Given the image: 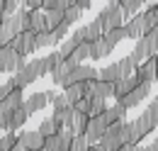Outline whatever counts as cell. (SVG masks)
<instances>
[{
    "label": "cell",
    "instance_id": "1",
    "mask_svg": "<svg viewBox=\"0 0 158 151\" xmlns=\"http://www.w3.org/2000/svg\"><path fill=\"white\" fill-rule=\"evenodd\" d=\"M153 129H158V119L148 112V110H143L136 119L127 122V134H129V141H127V144L139 146V144H141V139H143L146 134H151Z\"/></svg>",
    "mask_w": 158,
    "mask_h": 151
},
{
    "label": "cell",
    "instance_id": "2",
    "mask_svg": "<svg viewBox=\"0 0 158 151\" xmlns=\"http://www.w3.org/2000/svg\"><path fill=\"white\" fill-rule=\"evenodd\" d=\"M129 141V134H127V122H114L107 127V132L102 134L95 149L98 151H119L124 144Z\"/></svg>",
    "mask_w": 158,
    "mask_h": 151
},
{
    "label": "cell",
    "instance_id": "3",
    "mask_svg": "<svg viewBox=\"0 0 158 151\" xmlns=\"http://www.w3.org/2000/svg\"><path fill=\"white\" fill-rule=\"evenodd\" d=\"M158 54V39L153 34H143L141 39H136V44H134V49H131V61L134 63H143L148 56H156Z\"/></svg>",
    "mask_w": 158,
    "mask_h": 151
},
{
    "label": "cell",
    "instance_id": "4",
    "mask_svg": "<svg viewBox=\"0 0 158 151\" xmlns=\"http://www.w3.org/2000/svg\"><path fill=\"white\" fill-rule=\"evenodd\" d=\"M98 19H100V24H102V32L124 27V12H122V7H119L117 2H107L98 12Z\"/></svg>",
    "mask_w": 158,
    "mask_h": 151
},
{
    "label": "cell",
    "instance_id": "5",
    "mask_svg": "<svg viewBox=\"0 0 158 151\" xmlns=\"http://www.w3.org/2000/svg\"><path fill=\"white\" fill-rule=\"evenodd\" d=\"M24 102V95H22V90H12V93L7 95L2 102H0V129L5 132V127H7V122H10V117H12V112H15V107L17 105H22Z\"/></svg>",
    "mask_w": 158,
    "mask_h": 151
},
{
    "label": "cell",
    "instance_id": "6",
    "mask_svg": "<svg viewBox=\"0 0 158 151\" xmlns=\"http://www.w3.org/2000/svg\"><path fill=\"white\" fill-rule=\"evenodd\" d=\"M151 85H153V83H139L134 90H129V93L124 95L122 100H117V102L124 107V110H131V107L141 105V102L148 97V93H151Z\"/></svg>",
    "mask_w": 158,
    "mask_h": 151
},
{
    "label": "cell",
    "instance_id": "7",
    "mask_svg": "<svg viewBox=\"0 0 158 151\" xmlns=\"http://www.w3.org/2000/svg\"><path fill=\"white\" fill-rule=\"evenodd\" d=\"M88 80H98V68L80 63V66H73V71L66 76V80L61 83V88H66V85H73V83H88Z\"/></svg>",
    "mask_w": 158,
    "mask_h": 151
},
{
    "label": "cell",
    "instance_id": "8",
    "mask_svg": "<svg viewBox=\"0 0 158 151\" xmlns=\"http://www.w3.org/2000/svg\"><path fill=\"white\" fill-rule=\"evenodd\" d=\"M17 146L22 151H39L44 149V136L37 129H20L17 132Z\"/></svg>",
    "mask_w": 158,
    "mask_h": 151
},
{
    "label": "cell",
    "instance_id": "9",
    "mask_svg": "<svg viewBox=\"0 0 158 151\" xmlns=\"http://www.w3.org/2000/svg\"><path fill=\"white\" fill-rule=\"evenodd\" d=\"M15 54H24V56H29L32 51H37V44H34V32H20V34H15V37L10 39V44H7Z\"/></svg>",
    "mask_w": 158,
    "mask_h": 151
},
{
    "label": "cell",
    "instance_id": "10",
    "mask_svg": "<svg viewBox=\"0 0 158 151\" xmlns=\"http://www.w3.org/2000/svg\"><path fill=\"white\" fill-rule=\"evenodd\" d=\"M107 132V122H105V117L98 114V117H90V122H88V127H85V139H88V144L90 146H95L100 139H102V134Z\"/></svg>",
    "mask_w": 158,
    "mask_h": 151
},
{
    "label": "cell",
    "instance_id": "11",
    "mask_svg": "<svg viewBox=\"0 0 158 151\" xmlns=\"http://www.w3.org/2000/svg\"><path fill=\"white\" fill-rule=\"evenodd\" d=\"M156 71H158V58L156 56H148L143 63H139L134 76H136L139 83H153L156 80Z\"/></svg>",
    "mask_w": 158,
    "mask_h": 151
},
{
    "label": "cell",
    "instance_id": "12",
    "mask_svg": "<svg viewBox=\"0 0 158 151\" xmlns=\"http://www.w3.org/2000/svg\"><path fill=\"white\" fill-rule=\"evenodd\" d=\"M124 29H127V37H129V39H141L143 34H148L143 12H136L134 17H131L129 22H127V24H124Z\"/></svg>",
    "mask_w": 158,
    "mask_h": 151
},
{
    "label": "cell",
    "instance_id": "13",
    "mask_svg": "<svg viewBox=\"0 0 158 151\" xmlns=\"http://www.w3.org/2000/svg\"><path fill=\"white\" fill-rule=\"evenodd\" d=\"M29 119V110H27V105L22 102V105H17L15 107V112H12V117H10V122H7V127H5V132H12L17 134L24 127V122Z\"/></svg>",
    "mask_w": 158,
    "mask_h": 151
},
{
    "label": "cell",
    "instance_id": "14",
    "mask_svg": "<svg viewBox=\"0 0 158 151\" xmlns=\"http://www.w3.org/2000/svg\"><path fill=\"white\" fill-rule=\"evenodd\" d=\"M37 78H39V76H37V71L32 68V63H27L24 68H20V71H15V73H12V80H15V85H17L20 90L29 88V85H32Z\"/></svg>",
    "mask_w": 158,
    "mask_h": 151
},
{
    "label": "cell",
    "instance_id": "15",
    "mask_svg": "<svg viewBox=\"0 0 158 151\" xmlns=\"http://www.w3.org/2000/svg\"><path fill=\"white\" fill-rule=\"evenodd\" d=\"M76 32H78V34H80V39H83V41H88V44L98 41V39L102 37V34H105V32H102V24H100V19H98V17L93 19L90 24H85V27L76 29Z\"/></svg>",
    "mask_w": 158,
    "mask_h": 151
},
{
    "label": "cell",
    "instance_id": "16",
    "mask_svg": "<svg viewBox=\"0 0 158 151\" xmlns=\"http://www.w3.org/2000/svg\"><path fill=\"white\" fill-rule=\"evenodd\" d=\"M17 66V54L10 46H0V73H10Z\"/></svg>",
    "mask_w": 158,
    "mask_h": 151
},
{
    "label": "cell",
    "instance_id": "17",
    "mask_svg": "<svg viewBox=\"0 0 158 151\" xmlns=\"http://www.w3.org/2000/svg\"><path fill=\"white\" fill-rule=\"evenodd\" d=\"M136 85H139L136 76H129V78H119L117 83H114V95H112V97H114V100H122L124 95L129 93V90H134Z\"/></svg>",
    "mask_w": 158,
    "mask_h": 151
},
{
    "label": "cell",
    "instance_id": "18",
    "mask_svg": "<svg viewBox=\"0 0 158 151\" xmlns=\"http://www.w3.org/2000/svg\"><path fill=\"white\" fill-rule=\"evenodd\" d=\"M29 32H34V34L46 32V17H44V10H29Z\"/></svg>",
    "mask_w": 158,
    "mask_h": 151
},
{
    "label": "cell",
    "instance_id": "19",
    "mask_svg": "<svg viewBox=\"0 0 158 151\" xmlns=\"http://www.w3.org/2000/svg\"><path fill=\"white\" fill-rule=\"evenodd\" d=\"M114 49L105 41V37H100L98 41H93V49H90V58L93 61H100V58H105V56H110Z\"/></svg>",
    "mask_w": 158,
    "mask_h": 151
},
{
    "label": "cell",
    "instance_id": "20",
    "mask_svg": "<svg viewBox=\"0 0 158 151\" xmlns=\"http://www.w3.org/2000/svg\"><path fill=\"white\" fill-rule=\"evenodd\" d=\"M90 49H93V44H88V41H83L76 46V51L68 56V61L73 63V66H80V63H85L88 58H90Z\"/></svg>",
    "mask_w": 158,
    "mask_h": 151
},
{
    "label": "cell",
    "instance_id": "21",
    "mask_svg": "<svg viewBox=\"0 0 158 151\" xmlns=\"http://www.w3.org/2000/svg\"><path fill=\"white\" fill-rule=\"evenodd\" d=\"M24 105H27V110L32 114V112H39V110H46L49 100H46L44 93H34V95H29V97H24Z\"/></svg>",
    "mask_w": 158,
    "mask_h": 151
},
{
    "label": "cell",
    "instance_id": "22",
    "mask_svg": "<svg viewBox=\"0 0 158 151\" xmlns=\"http://www.w3.org/2000/svg\"><path fill=\"white\" fill-rule=\"evenodd\" d=\"M78 44H83V39H80V34H78V32H73V34H71L68 39H63V41H61L59 54H61L63 58H68L71 54H73V51H76V46H78Z\"/></svg>",
    "mask_w": 158,
    "mask_h": 151
},
{
    "label": "cell",
    "instance_id": "23",
    "mask_svg": "<svg viewBox=\"0 0 158 151\" xmlns=\"http://www.w3.org/2000/svg\"><path fill=\"white\" fill-rule=\"evenodd\" d=\"M124 114H127V110H124L119 102H114L112 107H107V110L102 112V117H105V122H107V127H110V124H114V122H124Z\"/></svg>",
    "mask_w": 158,
    "mask_h": 151
},
{
    "label": "cell",
    "instance_id": "24",
    "mask_svg": "<svg viewBox=\"0 0 158 151\" xmlns=\"http://www.w3.org/2000/svg\"><path fill=\"white\" fill-rule=\"evenodd\" d=\"M98 78L100 80H105V83H117L119 78V66L117 63H110V66H105V68H98Z\"/></svg>",
    "mask_w": 158,
    "mask_h": 151
},
{
    "label": "cell",
    "instance_id": "25",
    "mask_svg": "<svg viewBox=\"0 0 158 151\" xmlns=\"http://www.w3.org/2000/svg\"><path fill=\"white\" fill-rule=\"evenodd\" d=\"M71 71H73V63H71L68 58H63V61H61V66H59V68H56V71H51V80H54L56 85H61V83L66 80V76L71 73Z\"/></svg>",
    "mask_w": 158,
    "mask_h": 151
},
{
    "label": "cell",
    "instance_id": "26",
    "mask_svg": "<svg viewBox=\"0 0 158 151\" xmlns=\"http://www.w3.org/2000/svg\"><path fill=\"white\" fill-rule=\"evenodd\" d=\"M83 93H85V83H73V85H66V88H63V95L68 97L71 105L78 102V100H83Z\"/></svg>",
    "mask_w": 158,
    "mask_h": 151
},
{
    "label": "cell",
    "instance_id": "27",
    "mask_svg": "<svg viewBox=\"0 0 158 151\" xmlns=\"http://www.w3.org/2000/svg\"><path fill=\"white\" fill-rule=\"evenodd\" d=\"M59 129H61V124H56L51 117H44L39 122V127H37V132L46 139V136H54V134H59Z\"/></svg>",
    "mask_w": 158,
    "mask_h": 151
},
{
    "label": "cell",
    "instance_id": "28",
    "mask_svg": "<svg viewBox=\"0 0 158 151\" xmlns=\"http://www.w3.org/2000/svg\"><path fill=\"white\" fill-rule=\"evenodd\" d=\"M88 122H90V117L88 114H80V112H76L73 114V119H71V124H68V129L76 134H85V127H88Z\"/></svg>",
    "mask_w": 158,
    "mask_h": 151
},
{
    "label": "cell",
    "instance_id": "29",
    "mask_svg": "<svg viewBox=\"0 0 158 151\" xmlns=\"http://www.w3.org/2000/svg\"><path fill=\"white\" fill-rule=\"evenodd\" d=\"M44 17H46V32H51L63 22V10H46Z\"/></svg>",
    "mask_w": 158,
    "mask_h": 151
},
{
    "label": "cell",
    "instance_id": "30",
    "mask_svg": "<svg viewBox=\"0 0 158 151\" xmlns=\"http://www.w3.org/2000/svg\"><path fill=\"white\" fill-rule=\"evenodd\" d=\"M102 37H105V41H107L112 49H114V46H117L122 39H127V29H124V27H117V29H110V32H105Z\"/></svg>",
    "mask_w": 158,
    "mask_h": 151
},
{
    "label": "cell",
    "instance_id": "31",
    "mask_svg": "<svg viewBox=\"0 0 158 151\" xmlns=\"http://www.w3.org/2000/svg\"><path fill=\"white\" fill-rule=\"evenodd\" d=\"M73 136H76V134L71 132L68 127H61V129H59V151H71Z\"/></svg>",
    "mask_w": 158,
    "mask_h": 151
},
{
    "label": "cell",
    "instance_id": "32",
    "mask_svg": "<svg viewBox=\"0 0 158 151\" xmlns=\"http://www.w3.org/2000/svg\"><path fill=\"white\" fill-rule=\"evenodd\" d=\"M117 66H119V76H122V78H129V76H134V71H136V63L131 61V56L119 58Z\"/></svg>",
    "mask_w": 158,
    "mask_h": 151
},
{
    "label": "cell",
    "instance_id": "33",
    "mask_svg": "<svg viewBox=\"0 0 158 151\" xmlns=\"http://www.w3.org/2000/svg\"><path fill=\"white\" fill-rule=\"evenodd\" d=\"M143 2H146V0H122V2H119V7H122V12H124V17H127V15H131V17H134L139 10H141V5H143Z\"/></svg>",
    "mask_w": 158,
    "mask_h": 151
},
{
    "label": "cell",
    "instance_id": "34",
    "mask_svg": "<svg viewBox=\"0 0 158 151\" xmlns=\"http://www.w3.org/2000/svg\"><path fill=\"white\" fill-rule=\"evenodd\" d=\"M34 44H37V51H39V49H49V46H54V37H51V32H39V34H34Z\"/></svg>",
    "mask_w": 158,
    "mask_h": 151
},
{
    "label": "cell",
    "instance_id": "35",
    "mask_svg": "<svg viewBox=\"0 0 158 151\" xmlns=\"http://www.w3.org/2000/svg\"><path fill=\"white\" fill-rule=\"evenodd\" d=\"M15 146H17V134L7 132V134L0 136V151H10V149H15Z\"/></svg>",
    "mask_w": 158,
    "mask_h": 151
},
{
    "label": "cell",
    "instance_id": "36",
    "mask_svg": "<svg viewBox=\"0 0 158 151\" xmlns=\"http://www.w3.org/2000/svg\"><path fill=\"white\" fill-rule=\"evenodd\" d=\"M29 63H32V68L37 71V76H39V78H41V76H49V63H46V56L32 58Z\"/></svg>",
    "mask_w": 158,
    "mask_h": 151
},
{
    "label": "cell",
    "instance_id": "37",
    "mask_svg": "<svg viewBox=\"0 0 158 151\" xmlns=\"http://www.w3.org/2000/svg\"><path fill=\"white\" fill-rule=\"evenodd\" d=\"M107 110V100H100V97H93L90 100V117H98Z\"/></svg>",
    "mask_w": 158,
    "mask_h": 151
},
{
    "label": "cell",
    "instance_id": "38",
    "mask_svg": "<svg viewBox=\"0 0 158 151\" xmlns=\"http://www.w3.org/2000/svg\"><path fill=\"white\" fill-rule=\"evenodd\" d=\"M71 151H90V144H88V139L78 134V136H73V144H71Z\"/></svg>",
    "mask_w": 158,
    "mask_h": 151
},
{
    "label": "cell",
    "instance_id": "39",
    "mask_svg": "<svg viewBox=\"0 0 158 151\" xmlns=\"http://www.w3.org/2000/svg\"><path fill=\"white\" fill-rule=\"evenodd\" d=\"M80 15H83V10L73 5V7H68V10L63 12V19H66L68 24H73V22H78V19H80Z\"/></svg>",
    "mask_w": 158,
    "mask_h": 151
},
{
    "label": "cell",
    "instance_id": "40",
    "mask_svg": "<svg viewBox=\"0 0 158 151\" xmlns=\"http://www.w3.org/2000/svg\"><path fill=\"white\" fill-rule=\"evenodd\" d=\"M61 61H63V56H61L59 51H51V54L46 56V63H49V73L59 68V66H61Z\"/></svg>",
    "mask_w": 158,
    "mask_h": 151
},
{
    "label": "cell",
    "instance_id": "41",
    "mask_svg": "<svg viewBox=\"0 0 158 151\" xmlns=\"http://www.w3.org/2000/svg\"><path fill=\"white\" fill-rule=\"evenodd\" d=\"M12 37H15V34H12V32L7 29V24L2 22V24H0V46H7V44H10V39H12Z\"/></svg>",
    "mask_w": 158,
    "mask_h": 151
},
{
    "label": "cell",
    "instance_id": "42",
    "mask_svg": "<svg viewBox=\"0 0 158 151\" xmlns=\"http://www.w3.org/2000/svg\"><path fill=\"white\" fill-rule=\"evenodd\" d=\"M73 110L90 117V100H85V97H83V100H78V102H73Z\"/></svg>",
    "mask_w": 158,
    "mask_h": 151
},
{
    "label": "cell",
    "instance_id": "43",
    "mask_svg": "<svg viewBox=\"0 0 158 151\" xmlns=\"http://www.w3.org/2000/svg\"><path fill=\"white\" fill-rule=\"evenodd\" d=\"M44 151H59V134L44 139Z\"/></svg>",
    "mask_w": 158,
    "mask_h": 151
},
{
    "label": "cell",
    "instance_id": "44",
    "mask_svg": "<svg viewBox=\"0 0 158 151\" xmlns=\"http://www.w3.org/2000/svg\"><path fill=\"white\" fill-rule=\"evenodd\" d=\"M51 105H54V110H66L71 102H68V97H66V95L61 93V95H56V97H54V102H51Z\"/></svg>",
    "mask_w": 158,
    "mask_h": 151
},
{
    "label": "cell",
    "instance_id": "45",
    "mask_svg": "<svg viewBox=\"0 0 158 151\" xmlns=\"http://www.w3.org/2000/svg\"><path fill=\"white\" fill-rule=\"evenodd\" d=\"M76 5V0H56V10H68V7H73Z\"/></svg>",
    "mask_w": 158,
    "mask_h": 151
},
{
    "label": "cell",
    "instance_id": "46",
    "mask_svg": "<svg viewBox=\"0 0 158 151\" xmlns=\"http://www.w3.org/2000/svg\"><path fill=\"white\" fill-rule=\"evenodd\" d=\"M41 2L44 0H24L22 7H27V10H41Z\"/></svg>",
    "mask_w": 158,
    "mask_h": 151
},
{
    "label": "cell",
    "instance_id": "47",
    "mask_svg": "<svg viewBox=\"0 0 158 151\" xmlns=\"http://www.w3.org/2000/svg\"><path fill=\"white\" fill-rule=\"evenodd\" d=\"M146 110H148V112H151V114L158 119V97H153V100L148 102V107H146Z\"/></svg>",
    "mask_w": 158,
    "mask_h": 151
},
{
    "label": "cell",
    "instance_id": "48",
    "mask_svg": "<svg viewBox=\"0 0 158 151\" xmlns=\"http://www.w3.org/2000/svg\"><path fill=\"white\" fill-rule=\"evenodd\" d=\"M136 151H158V139H153V141L146 144V146H136Z\"/></svg>",
    "mask_w": 158,
    "mask_h": 151
},
{
    "label": "cell",
    "instance_id": "49",
    "mask_svg": "<svg viewBox=\"0 0 158 151\" xmlns=\"http://www.w3.org/2000/svg\"><path fill=\"white\" fill-rule=\"evenodd\" d=\"M29 61H27V56L24 54H17V66H15V71H20V68H24Z\"/></svg>",
    "mask_w": 158,
    "mask_h": 151
},
{
    "label": "cell",
    "instance_id": "50",
    "mask_svg": "<svg viewBox=\"0 0 158 151\" xmlns=\"http://www.w3.org/2000/svg\"><path fill=\"white\" fill-rule=\"evenodd\" d=\"M90 5H93V0H76V7H80L83 12H85V10H90Z\"/></svg>",
    "mask_w": 158,
    "mask_h": 151
},
{
    "label": "cell",
    "instance_id": "51",
    "mask_svg": "<svg viewBox=\"0 0 158 151\" xmlns=\"http://www.w3.org/2000/svg\"><path fill=\"white\" fill-rule=\"evenodd\" d=\"M44 95H46V100H49V102H54V97H56L59 93H54V90H46Z\"/></svg>",
    "mask_w": 158,
    "mask_h": 151
},
{
    "label": "cell",
    "instance_id": "52",
    "mask_svg": "<svg viewBox=\"0 0 158 151\" xmlns=\"http://www.w3.org/2000/svg\"><path fill=\"white\" fill-rule=\"evenodd\" d=\"M119 151H136V146H131V144H124V146H122Z\"/></svg>",
    "mask_w": 158,
    "mask_h": 151
},
{
    "label": "cell",
    "instance_id": "53",
    "mask_svg": "<svg viewBox=\"0 0 158 151\" xmlns=\"http://www.w3.org/2000/svg\"><path fill=\"white\" fill-rule=\"evenodd\" d=\"M148 34H153V37L158 39V24H156V27H153V29H151V32H148Z\"/></svg>",
    "mask_w": 158,
    "mask_h": 151
},
{
    "label": "cell",
    "instance_id": "54",
    "mask_svg": "<svg viewBox=\"0 0 158 151\" xmlns=\"http://www.w3.org/2000/svg\"><path fill=\"white\" fill-rule=\"evenodd\" d=\"M0 17H2V0H0ZM2 19H5V17H2Z\"/></svg>",
    "mask_w": 158,
    "mask_h": 151
},
{
    "label": "cell",
    "instance_id": "55",
    "mask_svg": "<svg viewBox=\"0 0 158 151\" xmlns=\"http://www.w3.org/2000/svg\"><path fill=\"white\" fill-rule=\"evenodd\" d=\"M17 5H20V7H22V5H24V0H17Z\"/></svg>",
    "mask_w": 158,
    "mask_h": 151
},
{
    "label": "cell",
    "instance_id": "56",
    "mask_svg": "<svg viewBox=\"0 0 158 151\" xmlns=\"http://www.w3.org/2000/svg\"><path fill=\"white\" fill-rule=\"evenodd\" d=\"M10 151H22V149H20V146H15V149H10Z\"/></svg>",
    "mask_w": 158,
    "mask_h": 151
},
{
    "label": "cell",
    "instance_id": "57",
    "mask_svg": "<svg viewBox=\"0 0 158 151\" xmlns=\"http://www.w3.org/2000/svg\"><path fill=\"white\" fill-rule=\"evenodd\" d=\"M110 2H117V5H119V2H122V0H110Z\"/></svg>",
    "mask_w": 158,
    "mask_h": 151
},
{
    "label": "cell",
    "instance_id": "58",
    "mask_svg": "<svg viewBox=\"0 0 158 151\" xmlns=\"http://www.w3.org/2000/svg\"><path fill=\"white\" fill-rule=\"evenodd\" d=\"M156 58H158V54H156ZM156 80H158V71H156Z\"/></svg>",
    "mask_w": 158,
    "mask_h": 151
},
{
    "label": "cell",
    "instance_id": "59",
    "mask_svg": "<svg viewBox=\"0 0 158 151\" xmlns=\"http://www.w3.org/2000/svg\"><path fill=\"white\" fill-rule=\"evenodd\" d=\"M90 151H98V149H95V146H90Z\"/></svg>",
    "mask_w": 158,
    "mask_h": 151
},
{
    "label": "cell",
    "instance_id": "60",
    "mask_svg": "<svg viewBox=\"0 0 158 151\" xmlns=\"http://www.w3.org/2000/svg\"><path fill=\"white\" fill-rule=\"evenodd\" d=\"M156 12H158V2H156Z\"/></svg>",
    "mask_w": 158,
    "mask_h": 151
},
{
    "label": "cell",
    "instance_id": "61",
    "mask_svg": "<svg viewBox=\"0 0 158 151\" xmlns=\"http://www.w3.org/2000/svg\"><path fill=\"white\" fill-rule=\"evenodd\" d=\"M0 136H2V129H0Z\"/></svg>",
    "mask_w": 158,
    "mask_h": 151
},
{
    "label": "cell",
    "instance_id": "62",
    "mask_svg": "<svg viewBox=\"0 0 158 151\" xmlns=\"http://www.w3.org/2000/svg\"><path fill=\"white\" fill-rule=\"evenodd\" d=\"M39 151H44V149H39Z\"/></svg>",
    "mask_w": 158,
    "mask_h": 151
},
{
    "label": "cell",
    "instance_id": "63",
    "mask_svg": "<svg viewBox=\"0 0 158 151\" xmlns=\"http://www.w3.org/2000/svg\"><path fill=\"white\" fill-rule=\"evenodd\" d=\"M156 139H158V136H156Z\"/></svg>",
    "mask_w": 158,
    "mask_h": 151
}]
</instances>
